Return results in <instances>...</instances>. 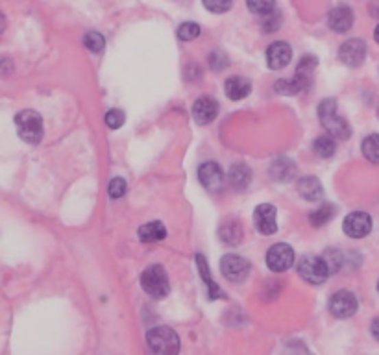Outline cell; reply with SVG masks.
I'll use <instances>...</instances> for the list:
<instances>
[{"label": "cell", "mask_w": 379, "mask_h": 355, "mask_svg": "<svg viewBox=\"0 0 379 355\" xmlns=\"http://www.w3.org/2000/svg\"><path fill=\"white\" fill-rule=\"evenodd\" d=\"M291 58H293V49L291 45L285 43V41H276L269 47L267 50V63H269L270 69L274 71H280V69H285L291 63Z\"/></svg>", "instance_id": "13"}, {"label": "cell", "mask_w": 379, "mask_h": 355, "mask_svg": "<svg viewBox=\"0 0 379 355\" xmlns=\"http://www.w3.org/2000/svg\"><path fill=\"white\" fill-rule=\"evenodd\" d=\"M139 239L141 243H159V241L167 239V228L159 221L148 222L139 228Z\"/></svg>", "instance_id": "20"}, {"label": "cell", "mask_w": 379, "mask_h": 355, "mask_svg": "<svg viewBox=\"0 0 379 355\" xmlns=\"http://www.w3.org/2000/svg\"><path fill=\"white\" fill-rule=\"evenodd\" d=\"M267 265L272 272H285L294 265V250L287 243H278L270 246L267 254Z\"/></svg>", "instance_id": "7"}, {"label": "cell", "mask_w": 379, "mask_h": 355, "mask_svg": "<svg viewBox=\"0 0 379 355\" xmlns=\"http://www.w3.org/2000/svg\"><path fill=\"white\" fill-rule=\"evenodd\" d=\"M219 235L224 245L235 246L243 241V228L237 221H226L219 228Z\"/></svg>", "instance_id": "21"}, {"label": "cell", "mask_w": 379, "mask_h": 355, "mask_svg": "<svg viewBox=\"0 0 379 355\" xmlns=\"http://www.w3.org/2000/svg\"><path fill=\"white\" fill-rule=\"evenodd\" d=\"M4 30H6V19H4V15L0 13V34H2Z\"/></svg>", "instance_id": "38"}, {"label": "cell", "mask_w": 379, "mask_h": 355, "mask_svg": "<svg viewBox=\"0 0 379 355\" xmlns=\"http://www.w3.org/2000/svg\"><path fill=\"white\" fill-rule=\"evenodd\" d=\"M315 67H317V58H315V56H304V58H302V62L298 63L296 74H294V82L300 86L302 91L309 86Z\"/></svg>", "instance_id": "19"}, {"label": "cell", "mask_w": 379, "mask_h": 355, "mask_svg": "<svg viewBox=\"0 0 379 355\" xmlns=\"http://www.w3.org/2000/svg\"><path fill=\"white\" fill-rule=\"evenodd\" d=\"M230 184H232L233 189L237 191H245L252 182V171L243 163H239V165H233L230 169Z\"/></svg>", "instance_id": "23"}, {"label": "cell", "mask_w": 379, "mask_h": 355, "mask_svg": "<svg viewBox=\"0 0 379 355\" xmlns=\"http://www.w3.org/2000/svg\"><path fill=\"white\" fill-rule=\"evenodd\" d=\"M128 189V185L123 178H113L110 182V196L111 198H123L124 193Z\"/></svg>", "instance_id": "35"}, {"label": "cell", "mask_w": 379, "mask_h": 355, "mask_svg": "<svg viewBox=\"0 0 379 355\" xmlns=\"http://www.w3.org/2000/svg\"><path fill=\"white\" fill-rule=\"evenodd\" d=\"M335 217V208L331 204H322L320 208H317L315 211L309 213V222H311L315 228H320L328 224Z\"/></svg>", "instance_id": "24"}, {"label": "cell", "mask_w": 379, "mask_h": 355, "mask_svg": "<svg viewBox=\"0 0 379 355\" xmlns=\"http://www.w3.org/2000/svg\"><path fill=\"white\" fill-rule=\"evenodd\" d=\"M372 335L379 341V317L372 322Z\"/></svg>", "instance_id": "37"}, {"label": "cell", "mask_w": 379, "mask_h": 355, "mask_svg": "<svg viewBox=\"0 0 379 355\" xmlns=\"http://www.w3.org/2000/svg\"><path fill=\"white\" fill-rule=\"evenodd\" d=\"M378 291H379V283H378Z\"/></svg>", "instance_id": "40"}, {"label": "cell", "mask_w": 379, "mask_h": 355, "mask_svg": "<svg viewBox=\"0 0 379 355\" xmlns=\"http://www.w3.org/2000/svg\"><path fill=\"white\" fill-rule=\"evenodd\" d=\"M298 274L306 282L313 283V285H320L328 280V276L331 272L322 256H304L298 263Z\"/></svg>", "instance_id": "5"}, {"label": "cell", "mask_w": 379, "mask_h": 355, "mask_svg": "<svg viewBox=\"0 0 379 355\" xmlns=\"http://www.w3.org/2000/svg\"><path fill=\"white\" fill-rule=\"evenodd\" d=\"M254 224H256L257 232L263 235H272L278 232V222H276V208L272 204H261L257 206L256 213H254Z\"/></svg>", "instance_id": "12"}, {"label": "cell", "mask_w": 379, "mask_h": 355, "mask_svg": "<svg viewBox=\"0 0 379 355\" xmlns=\"http://www.w3.org/2000/svg\"><path fill=\"white\" fill-rule=\"evenodd\" d=\"M343 230L352 239H363L372 232V217L365 211H354L344 219Z\"/></svg>", "instance_id": "8"}, {"label": "cell", "mask_w": 379, "mask_h": 355, "mask_svg": "<svg viewBox=\"0 0 379 355\" xmlns=\"http://www.w3.org/2000/svg\"><path fill=\"white\" fill-rule=\"evenodd\" d=\"M15 126H17L19 137L25 143L37 145V143L43 139V119H41V115L37 111L23 110L21 113H17V117H15Z\"/></svg>", "instance_id": "3"}, {"label": "cell", "mask_w": 379, "mask_h": 355, "mask_svg": "<svg viewBox=\"0 0 379 355\" xmlns=\"http://www.w3.org/2000/svg\"><path fill=\"white\" fill-rule=\"evenodd\" d=\"M276 93H280V95H289V97H293V95H298V93H302L300 86L294 82V78H291V80H280L276 82Z\"/></svg>", "instance_id": "31"}, {"label": "cell", "mask_w": 379, "mask_h": 355, "mask_svg": "<svg viewBox=\"0 0 379 355\" xmlns=\"http://www.w3.org/2000/svg\"><path fill=\"white\" fill-rule=\"evenodd\" d=\"M280 25H282V13L269 12L267 15H265V19H263L265 32L272 34V32H276L278 28H280Z\"/></svg>", "instance_id": "34"}, {"label": "cell", "mask_w": 379, "mask_h": 355, "mask_svg": "<svg viewBox=\"0 0 379 355\" xmlns=\"http://www.w3.org/2000/svg\"><path fill=\"white\" fill-rule=\"evenodd\" d=\"M219 115V102L211 97H200L193 106V117L198 124L213 123Z\"/></svg>", "instance_id": "14"}, {"label": "cell", "mask_w": 379, "mask_h": 355, "mask_svg": "<svg viewBox=\"0 0 379 355\" xmlns=\"http://www.w3.org/2000/svg\"><path fill=\"white\" fill-rule=\"evenodd\" d=\"M374 39H376V41H378V43H379V25H378V28L374 30Z\"/></svg>", "instance_id": "39"}, {"label": "cell", "mask_w": 379, "mask_h": 355, "mask_svg": "<svg viewBox=\"0 0 379 355\" xmlns=\"http://www.w3.org/2000/svg\"><path fill=\"white\" fill-rule=\"evenodd\" d=\"M318 117H320V123L326 128V132L335 137V139H348L352 130H350V124L344 121L343 117H339L337 113V104L333 98H326L318 106Z\"/></svg>", "instance_id": "2"}, {"label": "cell", "mask_w": 379, "mask_h": 355, "mask_svg": "<svg viewBox=\"0 0 379 355\" xmlns=\"http://www.w3.org/2000/svg\"><path fill=\"white\" fill-rule=\"evenodd\" d=\"M335 139L331 137V135H322V137H318L315 145H313V150L317 154L320 160H328L331 158L333 154H335Z\"/></svg>", "instance_id": "25"}, {"label": "cell", "mask_w": 379, "mask_h": 355, "mask_svg": "<svg viewBox=\"0 0 379 355\" xmlns=\"http://www.w3.org/2000/svg\"><path fill=\"white\" fill-rule=\"evenodd\" d=\"M354 12L350 6H339L331 10L330 17H328V25L337 34H346V32L354 26Z\"/></svg>", "instance_id": "15"}, {"label": "cell", "mask_w": 379, "mask_h": 355, "mask_svg": "<svg viewBox=\"0 0 379 355\" xmlns=\"http://www.w3.org/2000/svg\"><path fill=\"white\" fill-rule=\"evenodd\" d=\"M367 58V43L363 39H350L339 49V60L348 67H359Z\"/></svg>", "instance_id": "10"}, {"label": "cell", "mask_w": 379, "mask_h": 355, "mask_svg": "<svg viewBox=\"0 0 379 355\" xmlns=\"http://www.w3.org/2000/svg\"><path fill=\"white\" fill-rule=\"evenodd\" d=\"M221 269L224 278H228L230 282H245L246 278L250 276V263L246 261L245 258L241 256H235V254H228L221 259Z\"/></svg>", "instance_id": "6"}, {"label": "cell", "mask_w": 379, "mask_h": 355, "mask_svg": "<svg viewBox=\"0 0 379 355\" xmlns=\"http://www.w3.org/2000/svg\"><path fill=\"white\" fill-rule=\"evenodd\" d=\"M357 306L359 304H357V298H355L354 293H350V291H339V293L331 296L330 311L337 319H350L357 311Z\"/></svg>", "instance_id": "9"}, {"label": "cell", "mask_w": 379, "mask_h": 355, "mask_svg": "<svg viewBox=\"0 0 379 355\" xmlns=\"http://www.w3.org/2000/svg\"><path fill=\"white\" fill-rule=\"evenodd\" d=\"M298 193L307 202H317L324 195V187L318 182V178L306 176L298 182Z\"/></svg>", "instance_id": "17"}, {"label": "cell", "mask_w": 379, "mask_h": 355, "mask_svg": "<svg viewBox=\"0 0 379 355\" xmlns=\"http://www.w3.org/2000/svg\"><path fill=\"white\" fill-rule=\"evenodd\" d=\"M322 258H324V261L328 263V267H330L331 274H333V272H339L341 267H343V254H341V250L330 248V250L324 252Z\"/></svg>", "instance_id": "28"}, {"label": "cell", "mask_w": 379, "mask_h": 355, "mask_svg": "<svg viewBox=\"0 0 379 355\" xmlns=\"http://www.w3.org/2000/svg\"><path fill=\"white\" fill-rule=\"evenodd\" d=\"M198 36H200V26L196 25V23H184L178 28V37L182 41H193Z\"/></svg>", "instance_id": "29"}, {"label": "cell", "mask_w": 379, "mask_h": 355, "mask_svg": "<svg viewBox=\"0 0 379 355\" xmlns=\"http://www.w3.org/2000/svg\"><path fill=\"white\" fill-rule=\"evenodd\" d=\"M124 123H126V115H124V111L110 110L108 113H106V124H108L111 130H119Z\"/></svg>", "instance_id": "32"}, {"label": "cell", "mask_w": 379, "mask_h": 355, "mask_svg": "<svg viewBox=\"0 0 379 355\" xmlns=\"http://www.w3.org/2000/svg\"><path fill=\"white\" fill-rule=\"evenodd\" d=\"M224 91H226V97L230 100H243L250 95L252 82L245 76H233V78L226 80Z\"/></svg>", "instance_id": "16"}, {"label": "cell", "mask_w": 379, "mask_h": 355, "mask_svg": "<svg viewBox=\"0 0 379 355\" xmlns=\"http://www.w3.org/2000/svg\"><path fill=\"white\" fill-rule=\"evenodd\" d=\"M363 156L367 158L370 163H379V134H372L365 137L363 141Z\"/></svg>", "instance_id": "26"}, {"label": "cell", "mask_w": 379, "mask_h": 355, "mask_svg": "<svg viewBox=\"0 0 379 355\" xmlns=\"http://www.w3.org/2000/svg\"><path fill=\"white\" fill-rule=\"evenodd\" d=\"M147 346L150 355H178L180 354V337L171 328L158 326L147 333Z\"/></svg>", "instance_id": "1"}, {"label": "cell", "mask_w": 379, "mask_h": 355, "mask_svg": "<svg viewBox=\"0 0 379 355\" xmlns=\"http://www.w3.org/2000/svg\"><path fill=\"white\" fill-rule=\"evenodd\" d=\"M141 287L143 291L152 296L154 300H163L171 293V283H169V276L161 265H152L148 267L141 276Z\"/></svg>", "instance_id": "4"}, {"label": "cell", "mask_w": 379, "mask_h": 355, "mask_svg": "<svg viewBox=\"0 0 379 355\" xmlns=\"http://www.w3.org/2000/svg\"><path fill=\"white\" fill-rule=\"evenodd\" d=\"M228 65H230V62H228L226 54H222L219 50L209 56V67L213 69V71H224Z\"/></svg>", "instance_id": "36"}, {"label": "cell", "mask_w": 379, "mask_h": 355, "mask_svg": "<svg viewBox=\"0 0 379 355\" xmlns=\"http://www.w3.org/2000/svg\"><path fill=\"white\" fill-rule=\"evenodd\" d=\"M270 176L274 178L276 182H291L294 176H296V165H294L293 160L289 158H280L276 160L270 167Z\"/></svg>", "instance_id": "18"}, {"label": "cell", "mask_w": 379, "mask_h": 355, "mask_svg": "<svg viewBox=\"0 0 379 355\" xmlns=\"http://www.w3.org/2000/svg\"><path fill=\"white\" fill-rule=\"evenodd\" d=\"M206 10L211 13H226L232 8L233 0H202Z\"/></svg>", "instance_id": "33"}, {"label": "cell", "mask_w": 379, "mask_h": 355, "mask_svg": "<svg viewBox=\"0 0 379 355\" xmlns=\"http://www.w3.org/2000/svg\"><path fill=\"white\" fill-rule=\"evenodd\" d=\"M196 263H198V270H200V274H202L204 283L208 285L209 298H211V300H217V298H226V296H224V293H222V289L213 282V278H211V274H209L208 261L204 259V256H200V254H198V256H196Z\"/></svg>", "instance_id": "22"}, {"label": "cell", "mask_w": 379, "mask_h": 355, "mask_svg": "<svg viewBox=\"0 0 379 355\" xmlns=\"http://www.w3.org/2000/svg\"><path fill=\"white\" fill-rule=\"evenodd\" d=\"M246 4L250 8V12L257 13V15H267L274 10L276 0H246Z\"/></svg>", "instance_id": "30"}, {"label": "cell", "mask_w": 379, "mask_h": 355, "mask_svg": "<svg viewBox=\"0 0 379 355\" xmlns=\"http://www.w3.org/2000/svg\"><path fill=\"white\" fill-rule=\"evenodd\" d=\"M198 178L200 184L209 191V193H221L224 187V172L221 165H217L215 161H208L198 169Z\"/></svg>", "instance_id": "11"}, {"label": "cell", "mask_w": 379, "mask_h": 355, "mask_svg": "<svg viewBox=\"0 0 379 355\" xmlns=\"http://www.w3.org/2000/svg\"><path fill=\"white\" fill-rule=\"evenodd\" d=\"M84 45H86V49H89L95 54H100V52H104L106 49V39L102 34H98V32H89L86 37H84Z\"/></svg>", "instance_id": "27"}]
</instances>
